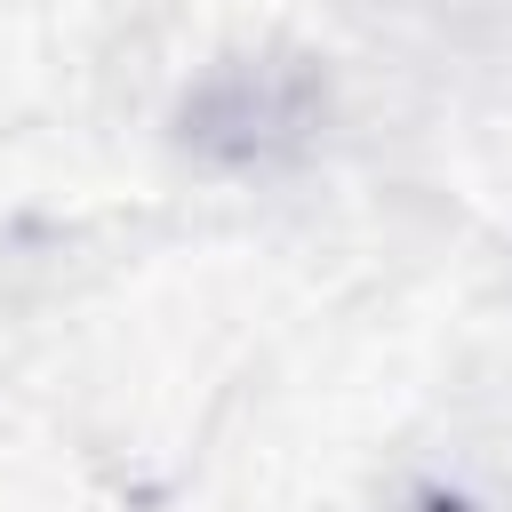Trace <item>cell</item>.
Masks as SVG:
<instances>
[{
	"label": "cell",
	"instance_id": "6da1fadb",
	"mask_svg": "<svg viewBox=\"0 0 512 512\" xmlns=\"http://www.w3.org/2000/svg\"><path fill=\"white\" fill-rule=\"evenodd\" d=\"M320 128H328V72L304 48H232L176 104V144L232 176L304 160Z\"/></svg>",
	"mask_w": 512,
	"mask_h": 512
},
{
	"label": "cell",
	"instance_id": "7a4b0ae2",
	"mask_svg": "<svg viewBox=\"0 0 512 512\" xmlns=\"http://www.w3.org/2000/svg\"><path fill=\"white\" fill-rule=\"evenodd\" d=\"M392 512H488L480 496H464V488H448V480H416Z\"/></svg>",
	"mask_w": 512,
	"mask_h": 512
}]
</instances>
